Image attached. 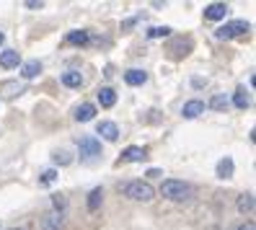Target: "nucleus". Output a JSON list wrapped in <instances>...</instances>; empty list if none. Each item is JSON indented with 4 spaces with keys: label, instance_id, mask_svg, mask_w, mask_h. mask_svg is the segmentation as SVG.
Masks as SVG:
<instances>
[{
    "label": "nucleus",
    "instance_id": "24",
    "mask_svg": "<svg viewBox=\"0 0 256 230\" xmlns=\"http://www.w3.org/2000/svg\"><path fill=\"white\" fill-rule=\"evenodd\" d=\"M57 178V171H54V168H47V171H44L42 174V178H39V184H42V186H50V184Z\"/></svg>",
    "mask_w": 256,
    "mask_h": 230
},
{
    "label": "nucleus",
    "instance_id": "4",
    "mask_svg": "<svg viewBox=\"0 0 256 230\" xmlns=\"http://www.w3.org/2000/svg\"><path fill=\"white\" fill-rule=\"evenodd\" d=\"M248 21H230V24H225L222 28H218V39H233V36H240V34H246L248 32Z\"/></svg>",
    "mask_w": 256,
    "mask_h": 230
},
{
    "label": "nucleus",
    "instance_id": "21",
    "mask_svg": "<svg viewBox=\"0 0 256 230\" xmlns=\"http://www.w3.org/2000/svg\"><path fill=\"white\" fill-rule=\"evenodd\" d=\"M233 104H236V109H248V106H251V96L246 94V90H236V94H233Z\"/></svg>",
    "mask_w": 256,
    "mask_h": 230
},
{
    "label": "nucleus",
    "instance_id": "9",
    "mask_svg": "<svg viewBox=\"0 0 256 230\" xmlns=\"http://www.w3.org/2000/svg\"><path fill=\"white\" fill-rule=\"evenodd\" d=\"M98 134L104 137V140H109V142H116L119 127L114 124V122H101V124H98Z\"/></svg>",
    "mask_w": 256,
    "mask_h": 230
},
{
    "label": "nucleus",
    "instance_id": "18",
    "mask_svg": "<svg viewBox=\"0 0 256 230\" xmlns=\"http://www.w3.org/2000/svg\"><path fill=\"white\" fill-rule=\"evenodd\" d=\"M228 96H225V94H215L212 98H210V109H212V112H225V109H228Z\"/></svg>",
    "mask_w": 256,
    "mask_h": 230
},
{
    "label": "nucleus",
    "instance_id": "23",
    "mask_svg": "<svg viewBox=\"0 0 256 230\" xmlns=\"http://www.w3.org/2000/svg\"><path fill=\"white\" fill-rule=\"evenodd\" d=\"M171 34V28L168 26H153V28H150V32H148V36L150 39H158V36H168Z\"/></svg>",
    "mask_w": 256,
    "mask_h": 230
},
{
    "label": "nucleus",
    "instance_id": "7",
    "mask_svg": "<svg viewBox=\"0 0 256 230\" xmlns=\"http://www.w3.org/2000/svg\"><path fill=\"white\" fill-rule=\"evenodd\" d=\"M225 13H228V6L225 3H212V6L204 8V18L207 21H222Z\"/></svg>",
    "mask_w": 256,
    "mask_h": 230
},
{
    "label": "nucleus",
    "instance_id": "28",
    "mask_svg": "<svg viewBox=\"0 0 256 230\" xmlns=\"http://www.w3.org/2000/svg\"><path fill=\"white\" fill-rule=\"evenodd\" d=\"M148 176H150V178H158V176H163V171H160V168H150Z\"/></svg>",
    "mask_w": 256,
    "mask_h": 230
},
{
    "label": "nucleus",
    "instance_id": "10",
    "mask_svg": "<svg viewBox=\"0 0 256 230\" xmlns=\"http://www.w3.org/2000/svg\"><path fill=\"white\" fill-rule=\"evenodd\" d=\"M0 68H6V70L18 68V52L16 50H3L0 52Z\"/></svg>",
    "mask_w": 256,
    "mask_h": 230
},
{
    "label": "nucleus",
    "instance_id": "25",
    "mask_svg": "<svg viewBox=\"0 0 256 230\" xmlns=\"http://www.w3.org/2000/svg\"><path fill=\"white\" fill-rule=\"evenodd\" d=\"M52 202H54L57 212H62V214H65V204H68V202H65V196H60V194H54V196H52Z\"/></svg>",
    "mask_w": 256,
    "mask_h": 230
},
{
    "label": "nucleus",
    "instance_id": "22",
    "mask_svg": "<svg viewBox=\"0 0 256 230\" xmlns=\"http://www.w3.org/2000/svg\"><path fill=\"white\" fill-rule=\"evenodd\" d=\"M52 160L60 163V166H68V163H72V156H70V152H65V150H57L54 156H52Z\"/></svg>",
    "mask_w": 256,
    "mask_h": 230
},
{
    "label": "nucleus",
    "instance_id": "31",
    "mask_svg": "<svg viewBox=\"0 0 256 230\" xmlns=\"http://www.w3.org/2000/svg\"><path fill=\"white\" fill-rule=\"evenodd\" d=\"M10 230H16V228H10Z\"/></svg>",
    "mask_w": 256,
    "mask_h": 230
},
{
    "label": "nucleus",
    "instance_id": "17",
    "mask_svg": "<svg viewBox=\"0 0 256 230\" xmlns=\"http://www.w3.org/2000/svg\"><path fill=\"white\" fill-rule=\"evenodd\" d=\"M101 202H104V189H101V186H96L91 194H88V210L96 212V210L101 207Z\"/></svg>",
    "mask_w": 256,
    "mask_h": 230
},
{
    "label": "nucleus",
    "instance_id": "30",
    "mask_svg": "<svg viewBox=\"0 0 256 230\" xmlns=\"http://www.w3.org/2000/svg\"><path fill=\"white\" fill-rule=\"evenodd\" d=\"M207 230H220V228H207Z\"/></svg>",
    "mask_w": 256,
    "mask_h": 230
},
{
    "label": "nucleus",
    "instance_id": "2",
    "mask_svg": "<svg viewBox=\"0 0 256 230\" xmlns=\"http://www.w3.org/2000/svg\"><path fill=\"white\" fill-rule=\"evenodd\" d=\"M122 194L127 199H132V202H150V199L156 196V189L150 186L148 181H142V178H132V181H127L122 186Z\"/></svg>",
    "mask_w": 256,
    "mask_h": 230
},
{
    "label": "nucleus",
    "instance_id": "20",
    "mask_svg": "<svg viewBox=\"0 0 256 230\" xmlns=\"http://www.w3.org/2000/svg\"><path fill=\"white\" fill-rule=\"evenodd\" d=\"M68 42L75 44V47H86V44L91 42V36H88L86 32H70V34H68Z\"/></svg>",
    "mask_w": 256,
    "mask_h": 230
},
{
    "label": "nucleus",
    "instance_id": "26",
    "mask_svg": "<svg viewBox=\"0 0 256 230\" xmlns=\"http://www.w3.org/2000/svg\"><path fill=\"white\" fill-rule=\"evenodd\" d=\"M236 230H256V225H254V220H246V222H240Z\"/></svg>",
    "mask_w": 256,
    "mask_h": 230
},
{
    "label": "nucleus",
    "instance_id": "29",
    "mask_svg": "<svg viewBox=\"0 0 256 230\" xmlns=\"http://www.w3.org/2000/svg\"><path fill=\"white\" fill-rule=\"evenodd\" d=\"M3 42H6V34H3V32H0V47H3Z\"/></svg>",
    "mask_w": 256,
    "mask_h": 230
},
{
    "label": "nucleus",
    "instance_id": "6",
    "mask_svg": "<svg viewBox=\"0 0 256 230\" xmlns=\"http://www.w3.org/2000/svg\"><path fill=\"white\" fill-rule=\"evenodd\" d=\"M148 158V152L142 150V148H138V145H130L127 150H122V158L119 160H127V163H140V160H145Z\"/></svg>",
    "mask_w": 256,
    "mask_h": 230
},
{
    "label": "nucleus",
    "instance_id": "1",
    "mask_svg": "<svg viewBox=\"0 0 256 230\" xmlns=\"http://www.w3.org/2000/svg\"><path fill=\"white\" fill-rule=\"evenodd\" d=\"M160 194H163V199H168V202H189L192 194H194V186L189 181H182V178H166L160 184Z\"/></svg>",
    "mask_w": 256,
    "mask_h": 230
},
{
    "label": "nucleus",
    "instance_id": "3",
    "mask_svg": "<svg viewBox=\"0 0 256 230\" xmlns=\"http://www.w3.org/2000/svg\"><path fill=\"white\" fill-rule=\"evenodd\" d=\"M78 150H80L83 160H94V158L101 156V142L91 134H83V137H78Z\"/></svg>",
    "mask_w": 256,
    "mask_h": 230
},
{
    "label": "nucleus",
    "instance_id": "11",
    "mask_svg": "<svg viewBox=\"0 0 256 230\" xmlns=\"http://www.w3.org/2000/svg\"><path fill=\"white\" fill-rule=\"evenodd\" d=\"M145 80H148V72H145V70L134 68V70H127V72H124V83H127V86H142Z\"/></svg>",
    "mask_w": 256,
    "mask_h": 230
},
{
    "label": "nucleus",
    "instance_id": "27",
    "mask_svg": "<svg viewBox=\"0 0 256 230\" xmlns=\"http://www.w3.org/2000/svg\"><path fill=\"white\" fill-rule=\"evenodd\" d=\"M26 8H28V10H39V8H44V3H34V0H28Z\"/></svg>",
    "mask_w": 256,
    "mask_h": 230
},
{
    "label": "nucleus",
    "instance_id": "16",
    "mask_svg": "<svg viewBox=\"0 0 256 230\" xmlns=\"http://www.w3.org/2000/svg\"><path fill=\"white\" fill-rule=\"evenodd\" d=\"M238 212L240 214H251L254 212V194L251 192H244L238 196Z\"/></svg>",
    "mask_w": 256,
    "mask_h": 230
},
{
    "label": "nucleus",
    "instance_id": "19",
    "mask_svg": "<svg viewBox=\"0 0 256 230\" xmlns=\"http://www.w3.org/2000/svg\"><path fill=\"white\" fill-rule=\"evenodd\" d=\"M233 168H236V166H233V158H222V160L218 163V176H220V178H230V176H233Z\"/></svg>",
    "mask_w": 256,
    "mask_h": 230
},
{
    "label": "nucleus",
    "instance_id": "13",
    "mask_svg": "<svg viewBox=\"0 0 256 230\" xmlns=\"http://www.w3.org/2000/svg\"><path fill=\"white\" fill-rule=\"evenodd\" d=\"M96 116V106L94 104H80L78 109H75V119L78 122H91Z\"/></svg>",
    "mask_w": 256,
    "mask_h": 230
},
{
    "label": "nucleus",
    "instance_id": "8",
    "mask_svg": "<svg viewBox=\"0 0 256 230\" xmlns=\"http://www.w3.org/2000/svg\"><path fill=\"white\" fill-rule=\"evenodd\" d=\"M202 112H204V101H197V98L186 101V104L182 106V116H184V119H194V116H200Z\"/></svg>",
    "mask_w": 256,
    "mask_h": 230
},
{
    "label": "nucleus",
    "instance_id": "14",
    "mask_svg": "<svg viewBox=\"0 0 256 230\" xmlns=\"http://www.w3.org/2000/svg\"><path fill=\"white\" fill-rule=\"evenodd\" d=\"M39 72H42V62H39V60H28V62H24V68H21V75L26 80L36 78Z\"/></svg>",
    "mask_w": 256,
    "mask_h": 230
},
{
    "label": "nucleus",
    "instance_id": "5",
    "mask_svg": "<svg viewBox=\"0 0 256 230\" xmlns=\"http://www.w3.org/2000/svg\"><path fill=\"white\" fill-rule=\"evenodd\" d=\"M62 212H57V210H52V212H47L42 218V230H62Z\"/></svg>",
    "mask_w": 256,
    "mask_h": 230
},
{
    "label": "nucleus",
    "instance_id": "15",
    "mask_svg": "<svg viewBox=\"0 0 256 230\" xmlns=\"http://www.w3.org/2000/svg\"><path fill=\"white\" fill-rule=\"evenodd\" d=\"M62 86H68V88H80V86H83V75H80L78 70L62 72Z\"/></svg>",
    "mask_w": 256,
    "mask_h": 230
},
{
    "label": "nucleus",
    "instance_id": "12",
    "mask_svg": "<svg viewBox=\"0 0 256 230\" xmlns=\"http://www.w3.org/2000/svg\"><path fill=\"white\" fill-rule=\"evenodd\" d=\"M98 104L104 106V109H112V106L116 104V90L114 88H101L98 90Z\"/></svg>",
    "mask_w": 256,
    "mask_h": 230
}]
</instances>
